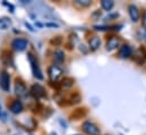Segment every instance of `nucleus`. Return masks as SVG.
Returning <instances> with one entry per match:
<instances>
[{
	"instance_id": "1",
	"label": "nucleus",
	"mask_w": 146,
	"mask_h": 135,
	"mask_svg": "<svg viewBox=\"0 0 146 135\" xmlns=\"http://www.w3.org/2000/svg\"><path fill=\"white\" fill-rule=\"evenodd\" d=\"M82 128L84 131V133H86L87 135H101V131L100 128L92 122H84L82 125Z\"/></svg>"
},
{
	"instance_id": "2",
	"label": "nucleus",
	"mask_w": 146,
	"mask_h": 135,
	"mask_svg": "<svg viewBox=\"0 0 146 135\" xmlns=\"http://www.w3.org/2000/svg\"><path fill=\"white\" fill-rule=\"evenodd\" d=\"M64 74V70L59 66L57 65H52L49 67V70H48V75H49V78L51 82H57Z\"/></svg>"
},
{
	"instance_id": "3",
	"label": "nucleus",
	"mask_w": 146,
	"mask_h": 135,
	"mask_svg": "<svg viewBox=\"0 0 146 135\" xmlns=\"http://www.w3.org/2000/svg\"><path fill=\"white\" fill-rule=\"evenodd\" d=\"M27 58H29V61L31 64V67H32V70H33L34 77H36L37 80H42L43 78V75H42V72H41V69H40L38 65H37V61L36 59L34 58V56L32 53H29L27 55Z\"/></svg>"
},
{
	"instance_id": "4",
	"label": "nucleus",
	"mask_w": 146,
	"mask_h": 135,
	"mask_svg": "<svg viewBox=\"0 0 146 135\" xmlns=\"http://www.w3.org/2000/svg\"><path fill=\"white\" fill-rule=\"evenodd\" d=\"M0 88L5 92H8L10 89V76L7 72H2L0 74Z\"/></svg>"
},
{
	"instance_id": "5",
	"label": "nucleus",
	"mask_w": 146,
	"mask_h": 135,
	"mask_svg": "<svg viewBox=\"0 0 146 135\" xmlns=\"http://www.w3.org/2000/svg\"><path fill=\"white\" fill-rule=\"evenodd\" d=\"M27 44H29V42H27L26 39L17 37V39H15V40L13 41L11 47H13L15 50H17V51H24V50L27 48Z\"/></svg>"
},
{
	"instance_id": "6",
	"label": "nucleus",
	"mask_w": 146,
	"mask_h": 135,
	"mask_svg": "<svg viewBox=\"0 0 146 135\" xmlns=\"http://www.w3.org/2000/svg\"><path fill=\"white\" fill-rule=\"evenodd\" d=\"M15 94L19 98H23L27 94V89H26V85L22 82V81H16L15 83Z\"/></svg>"
},
{
	"instance_id": "7",
	"label": "nucleus",
	"mask_w": 146,
	"mask_h": 135,
	"mask_svg": "<svg viewBox=\"0 0 146 135\" xmlns=\"http://www.w3.org/2000/svg\"><path fill=\"white\" fill-rule=\"evenodd\" d=\"M31 94H32L34 98H36V99L44 98V97H45V90H44V88H43L42 85H40V84H34V85H32V88H31Z\"/></svg>"
},
{
	"instance_id": "8",
	"label": "nucleus",
	"mask_w": 146,
	"mask_h": 135,
	"mask_svg": "<svg viewBox=\"0 0 146 135\" xmlns=\"http://www.w3.org/2000/svg\"><path fill=\"white\" fill-rule=\"evenodd\" d=\"M131 53H133V49H131V47L128 45V44H123V45L120 47V49H119V57H120V58H123V59L129 58V57L131 56Z\"/></svg>"
},
{
	"instance_id": "9",
	"label": "nucleus",
	"mask_w": 146,
	"mask_h": 135,
	"mask_svg": "<svg viewBox=\"0 0 146 135\" xmlns=\"http://www.w3.org/2000/svg\"><path fill=\"white\" fill-rule=\"evenodd\" d=\"M120 44V40L117 36H111L107 41V50L108 51H113L115 50Z\"/></svg>"
},
{
	"instance_id": "10",
	"label": "nucleus",
	"mask_w": 146,
	"mask_h": 135,
	"mask_svg": "<svg viewBox=\"0 0 146 135\" xmlns=\"http://www.w3.org/2000/svg\"><path fill=\"white\" fill-rule=\"evenodd\" d=\"M128 13H129L130 19L133 22H138L139 21V10L135 5H130L128 7Z\"/></svg>"
},
{
	"instance_id": "11",
	"label": "nucleus",
	"mask_w": 146,
	"mask_h": 135,
	"mask_svg": "<svg viewBox=\"0 0 146 135\" xmlns=\"http://www.w3.org/2000/svg\"><path fill=\"white\" fill-rule=\"evenodd\" d=\"M135 60H136V63L139 64V65H143V64L145 63V60H146V49L145 48L141 47V48L137 50Z\"/></svg>"
},
{
	"instance_id": "12",
	"label": "nucleus",
	"mask_w": 146,
	"mask_h": 135,
	"mask_svg": "<svg viewBox=\"0 0 146 135\" xmlns=\"http://www.w3.org/2000/svg\"><path fill=\"white\" fill-rule=\"evenodd\" d=\"M88 45H90V49H91L92 51L98 50V49L100 48V45H101V40H100V37H98V36L91 37L90 41H88Z\"/></svg>"
},
{
	"instance_id": "13",
	"label": "nucleus",
	"mask_w": 146,
	"mask_h": 135,
	"mask_svg": "<svg viewBox=\"0 0 146 135\" xmlns=\"http://www.w3.org/2000/svg\"><path fill=\"white\" fill-rule=\"evenodd\" d=\"M85 115H86V109L85 108H77L73 111L70 117L74 120H77V119H82L83 117H85Z\"/></svg>"
},
{
	"instance_id": "14",
	"label": "nucleus",
	"mask_w": 146,
	"mask_h": 135,
	"mask_svg": "<svg viewBox=\"0 0 146 135\" xmlns=\"http://www.w3.org/2000/svg\"><path fill=\"white\" fill-rule=\"evenodd\" d=\"M22 110H23V103L19 101V100H15V101L10 104V111L13 114H16V115L17 114H21Z\"/></svg>"
},
{
	"instance_id": "15",
	"label": "nucleus",
	"mask_w": 146,
	"mask_h": 135,
	"mask_svg": "<svg viewBox=\"0 0 146 135\" xmlns=\"http://www.w3.org/2000/svg\"><path fill=\"white\" fill-rule=\"evenodd\" d=\"M11 26V19L9 17H0V30H8Z\"/></svg>"
},
{
	"instance_id": "16",
	"label": "nucleus",
	"mask_w": 146,
	"mask_h": 135,
	"mask_svg": "<svg viewBox=\"0 0 146 135\" xmlns=\"http://www.w3.org/2000/svg\"><path fill=\"white\" fill-rule=\"evenodd\" d=\"M54 60H56V63H58V64L64 63V60H65V53H64L62 50H57V51L54 52Z\"/></svg>"
},
{
	"instance_id": "17",
	"label": "nucleus",
	"mask_w": 146,
	"mask_h": 135,
	"mask_svg": "<svg viewBox=\"0 0 146 135\" xmlns=\"http://www.w3.org/2000/svg\"><path fill=\"white\" fill-rule=\"evenodd\" d=\"M74 78L72 77H65L62 81H61V85L65 88V89H70L74 85Z\"/></svg>"
},
{
	"instance_id": "18",
	"label": "nucleus",
	"mask_w": 146,
	"mask_h": 135,
	"mask_svg": "<svg viewBox=\"0 0 146 135\" xmlns=\"http://www.w3.org/2000/svg\"><path fill=\"white\" fill-rule=\"evenodd\" d=\"M101 6H102V8L104 9V10H111L112 8H113V6H114V2L112 1V0H102L101 1Z\"/></svg>"
},
{
	"instance_id": "19",
	"label": "nucleus",
	"mask_w": 146,
	"mask_h": 135,
	"mask_svg": "<svg viewBox=\"0 0 146 135\" xmlns=\"http://www.w3.org/2000/svg\"><path fill=\"white\" fill-rule=\"evenodd\" d=\"M80 100H82V98H80V94H79L78 92L73 93L72 97H70V103H72V104H76V103H78Z\"/></svg>"
},
{
	"instance_id": "20",
	"label": "nucleus",
	"mask_w": 146,
	"mask_h": 135,
	"mask_svg": "<svg viewBox=\"0 0 146 135\" xmlns=\"http://www.w3.org/2000/svg\"><path fill=\"white\" fill-rule=\"evenodd\" d=\"M75 2H76L78 6H80V7H88V6L92 3L91 0H76Z\"/></svg>"
},
{
	"instance_id": "21",
	"label": "nucleus",
	"mask_w": 146,
	"mask_h": 135,
	"mask_svg": "<svg viewBox=\"0 0 146 135\" xmlns=\"http://www.w3.org/2000/svg\"><path fill=\"white\" fill-rule=\"evenodd\" d=\"M51 43H53V44H60V43H61V37H60V36H57L56 39H53V40L51 41Z\"/></svg>"
},
{
	"instance_id": "22",
	"label": "nucleus",
	"mask_w": 146,
	"mask_h": 135,
	"mask_svg": "<svg viewBox=\"0 0 146 135\" xmlns=\"http://www.w3.org/2000/svg\"><path fill=\"white\" fill-rule=\"evenodd\" d=\"M142 24H143V27L146 29V10L143 13V16H142Z\"/></svg>"
},
{
	"instance_id": "23",
	"label": "nucleus",
	"mask_w": 146,
	"mask_h": 135,
	"mask_svg": "<svg viewBox=\"0 0 146 135\" xmlns=\"http://www.w3.org/2000/svg\"><path fill=\"white\" fill-rule=\"evenodd\" d=\"M45 25H46V26H50V27H58V26H59V25L56 24V23H46Z\"/></svg>"
},
{
	"instance_id": "24",
	"label": "nucleus",
	"mask_w": 146,
	"mask_h": 135,
	"mask_svg": "<svg viewBox=\"0 0 146 135\" xmlns=\"http://www.w3.org/2000/svg\"><path fill=\"white\" fill-rule=\"evenodd\" d=\"M50 135H57V134H56V133H51Z\"/></svg>"
},
{
	"instance_id": "25",
	"label": "nucleus",
	"mask_w": 146,
	"mask_h": 135,
	"mask_svg": "<svg viewBox=\"0 0 146 135\" xmlns=\"http://www.w3.org/2000/svg\"><path fill=\"white\" fill-rule=\"evenodd\" d=\"M0 110H1V108H0ZM0 115H1V111H0Z\"/></svg>"
},
{
	"instance_id": "26",
	"label": "nucleus",
	"mask_w": 146,
	"mask_h": 135,
	"mask_svg": "<svg viewBox=\"0 0 146 135\" xmlns=\"http://www.w3.org/2000/svg\"><path fill=\"white\" fill-rule=\"evenodd\" d=\"M145 39H146V37H145Z\"/></svg>"
}]
</instances>
